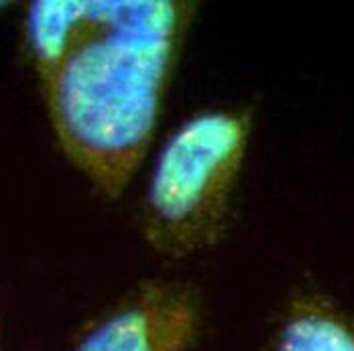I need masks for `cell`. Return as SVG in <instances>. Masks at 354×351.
I'll return each mask as SVG.
<instances>
[{
  "label": "cell",
  "mask_w": 354,
  "mask_h": 351,
  "mask_svg": "<svg viewBox=\"0 0 354 351\" xmlns=\"http://www.w3.org/2000/svg\"><path fill=\"white\" fill-rule=\"evenodd\" d=\"M196 14L185 0H86L71 49L39 86L59 150L106 201L155 141Z\"/></svg>",
  "instance_id": "cell-1"
},
{
  "label": "cell",
  "mask_w": 354,
  "mask_h": 351,
  "mask_svg": "<svg viewBox=\"0 0 354 351\" xmlns=\"http://www.w3.org/2000/svg\"><path fill=\"white\" fill-rule=\"evenodd\" d=\"M252 128L250 106H214L183 118L165 137L137 211L139 236L153 254L187 260L222 242Z\"/></svg>",
  "instance_id": "cell-2"
},
{
  "label": "cell",
  "mask_w": 354,
  "mask_h": 351,
  "mask_svg": "<svg viewBox=\"0 0 354 351\" xmlns=\"http://www.w3.org/2000/svg\"><path fill=\"white\" fill-rule=\"evenodd\" d=\"M206 319L196 282L147 279L94 315L68 351H192Z\"/></svg>",
  "instance_id": "cell-3"
},
{
  "label": "cell",
  "mask_w": 354,
  "mask_h": 351,
  "mask_svg": "<svg viewBox=\"0 0 354 351\" xmlns=\"http://www.w3.org/2000/svg\"><path fill=\"white\" fill-rule=\"evenodd\" d=\"M267 351H354V317L326 292L295 290L275 321Z\"/></svg>",
  "instance_id": "cell-4"
},
{
  "label": "cell",
  "mask_w": 354,
  "mask_h": 351,
  "mask_svg": "<svg viewBox=\"0 0 354 351\" xmlns=\"http://www.w3.org/2000/svg\"><path fill=\"white\" fill-rule=\"evenodd\" d=\"M86 0H37L25 12L27 51L39 86L68 55L82 29Z\"/></svg>",
  "instance_id": "cell-5"
},
{
  "label": "cell",
  "mask_w": 354,
  "mask_h": 351,
  "mask_svg": "<svg viewBox=\"0 0 354 351\" xmlns=\"http://www.w3.org/2000/svg\"><path fill=\"white\" fill-rule=\"evenodd\" d=\"M6 6H10V2H0V12L6 10Z\"/></svg>",
  "instance_id": "cell-6"
}]
</instances>
